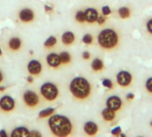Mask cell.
<instances>
[{
  "label": "cell",
  "mask_w": 152,
  "mask_h": 137,
  "mask_svg": "<svg viewBox=\"0 0 152 137\" xmlns=\"http://www.w3.org/2000/svg\"><path fill=\"white\" fill-rule=\"evenodd\" d=\"M48 127L51 133L57 137L69 136L73 130L71 120L67 117L60 114L51 115L48 119Z\"/></svg>",
  "instance_id": "cell-1"
},
{
  "label": "cell",
  "mask_w": 152,
  "mask_h": 137,
  "mask_svg": "<svg viewBox=\"0 0 152 137\" xmlns=\"http://www.w3.org/2000/svg\"><path fill=\"white\" fill-rule=\"evenodd\" d=\"M69 89L72 96L78 100H86L91 94V85L83 77L74 78L70 83Z\"/></svg>",
  "instance_id": "cell-2"
},
{
  "label": "cell",
  "mask_w": 152,
  "mask_h": 137,
  "mask_svg": "<svg viewBox=\"0 0 152 137\" xmlns=\"http://www.w3.org/2000/svg\"><path fill=\"white\" fill-rule=\"evenodd\" d=\"M120 37L118 33L113 29H104L98 36L99 46L105 50H112L118 46Z\"/></svg>",
  "instance_id": "cell-3"
},
{
  "label": "cell",
  "mask_w": 152,
  "mask_h": 137,
  "mask_svg": "<svg viewBox=\"0 0 152 137\" xmlns=\"http://www.w3.org/2000/svg\"><path fill=\"white\" fill-rule=\"evenodd\" d=\"M40 94L45 100L48 102H53L58 97L59 90H58V87L55 84L51 82H47L41 86Z\"/></svg>",
  "instance_id": "cell-4"
},
{
  "label": "cell",
  "mask_w": 152,
  "mask_h": 137,
  "mask_svg": "<svg viewBox=\"0 0 152 137\" xmlns=\"http://www.w3.org/2000/svg\"><path fill=\"white\" fill-rule=\"evenodd\" d=\"M116 82L122 87H128L132 85L133 78L129 71H121L116 74Z\"/></svg>",
  "instance_id": "cell-5"
},
{
  "label": "cell",
  "mask_w": 152,
  "mask_h": 137,
  "mask_svg": "<svg viewBox=\"0 0 152 137\" xmlns=\"http://www.w3.org/2000/svg\"><path fill=\"white\" fill-rule=\"evenodd\" d=\"M23 102L24 103L28 106V107H31V108H34L36 107L39 102V98L38 96V94L33 92V91H26L24 94H23Z\"/></svg>",
  "instance_id": "cell-6"
},
{
  "label": "cell",
  "mask_w": 152,
  "mask_h": 137,
  "mask_svg": "<svg viewBox=\"0 0 152 137\" xmlns=\"http://www.w3.org/2000/svg\"><path fill=\"white\" fill-rule=\"evenodd\" d=\"M15 108V101L9 95H5L0 99V109L3 111L10 112Z\"/></svg>",
  "instance_id": "cell-7"
},
{
  "label": "cell",
  "mask_w": 152,
  "mask_h": 137,
  "mask_svg": "<svg viewBox=\"0 0 152 137\" xmlns=\"http://www.w3.org/2000/svg\"><path fill=\"white\" fill-rule=\"evenodd\" d=\"M106 105H107V108L116 112L121 110V108L123 106V101L120 97H118L116 95H113V96H110L107 98V100L106 102Z\"/></svg>",
  "instance_id": "cell-8"
},
{
  "label": "cell",
  "mask_w": 152,
  "mask_h": 137,
  "mask_svg": "<svg viewBox=\"0 0 152 137\" xmlns=\"http://www.w3.org/2000/svg\"><path fill=\"white\" fill-rule=\"evenodd\" d=\"M27 70L29 73L32 76H38L42 71V65L41 63L37 60H32L28 63Z\"/></svg>",
  "instance_id": "cell-9"
},
{
  "label": "cell",
  "mask_w": 152,
  "mask_h": 137,
  "mask_svg": "<svg viewBox=\"0 0 152 137\" xmlns=\"http://www.w3.org/2000/svg\"><path fill=\"white\" fill-rule=\"evenodd\" d=\"M83 130L85 133L89 136H93L96 135L99 132V126L98 125L93 122V121H88L84 124Z\"/></svg>",
  "instance_id": "cell-10"
},
{
  "label": "cell",
  "mask_w": 152,
  "mask_h": 137,
  "mask_svg": "<svg viewBox=\"0 0 152 137\" xmlns=\"http://www.w3.org/2000/svg\"><path fill=\"white\" fill-rule=\"evenodd\" d=\"M19 18L23 22H31L34 19V13L30 8H24L19 13Z\"/></svg>",
  "instance_id": "cell-11"
},
{
  "label": "cell",
  "mask_w": 152,
  "mask_h": 137,
  "mask_svg": "<svg viewBox=\"0 0 152 137\" xmlns=\"http://www.w3.org/2000/svg\"><path fill=\"white\" fill-rule=\"evenodd\" d=\"M47 62L51 68H58L62 63L60 55L55 53H51L47 56Z\"/></svg>",
  "instance_id": "cell-12"
},
{
  "label": "cell",
  "mask_w": 152,
  "mask_h": 137,
  "mask_svg": "<svg viewBox=\"0 0 152 137\" xmlns=\"http://www.w3.org/2000/svg\"><path fill=\"white\" fill-rule=\"evenodd\" d=\"M85 20L88 23H94L99 17V12L95 8H87L84 12Z\"/></svg>",
  "instance_id": "cell-13"
},
{
  "label": "cell",
  "mask_w": 152,
  "mask_h": 137,
  "mask_svg": "<svg viewBox=\"0 0 152 137\" xmlns=\"http://www.w3.org/2000/svg\"><path fill=\"white\" fill-rule=\"evenodd\" d=\"M12 137H21V136H30V131L25 126H18L12 131Z\"/></svg>",
  "instance_id": "cell-14"
},
{
  "label": "cell",
  "mask_w": 152,
  "mask_h": 137,
  "mask_svg": "<svg viewBox=\"0 0 152 137\" xmlns=\"http://www.w3.org/2000/svg\"><path fill=\"white\" fill-rule=\"evenodd\" d=\"M101 116L103 118V119L107 122H112L115 120V111L108 109V108H106L102 110L101 112Z\"/></svg>",
  "instance_id": "cell-15"
},
{
  "label": "cell",
  "mask_w": 152,
  "mask_h": 137,
  "mask_svg": "<svg viewBox=\"0 0 152 137\" xmlns=\"http://www.w3.org/2000/svg\"><path fill=\"white\" fill-rule=\"evenodd\" d=\"M75 41V36L71 31H66L62 35V43L65 45H70Z\"/></svg>",
  "instance_id": "cell-16"
},
{
  "label": "cell",
  "mask_w": 152,
  "mask_h": 137,
  "mask_svg": "<svg viewBox=\"0 0 152 137\" xmlns=\"http://www.w3.org/2000/svg\"><path fill=\"white\" fill-rule=\"evenodd\" d=\"M8 45L12 51H18L22 47V40L16 37H12L8 42Z\"/></svg>",
  "instance_id": "cell-17"
},
{
  "label": "cell",
  "mask_w": 152,
  "mask_h": 137,
  "mask_svg": "<svg viewBox=\"0 0 152 137\" xmlns=\"http://www.w3.org/2000/svg\"><path fill=\"white\" fill-rule=\"evenodd\" d=\"M104 62L102 60H100L99 58H96L93 60V61L91 62V68L92 71L95 72H99V71H102L104 70Z\"/></svg>",
  "instance_id": "cell-18"
},
{
  "label": "cell",
  "mask_w": 152,
  "mask_h": 137,
  "mask_svg": "<svg viewBox=\"0 0 152 137\" xmlns=\"http://www.w3.org/2000/svg\"><path fill=\"white\" fill-rule=\"evenodd\" d=\"M118 15L121 19H128L131 16V11L126 6H122L118 9Z\"/></svg>",
  "instance_id": "cell-19"
},
{
  "label": "cell",
  "mask_w": 152,
  "mask_h": 137,
  "mask_svg": "<svg viewBox=\"0 0 152 137\" xmlns=\"http://www.w3.org/2000/svg\"><path fill=\"white\" fill-rule=\"evenodd\" d=\"M55 112V109L54 108H47L43 110H41L39 113V118H48L50 117L51 115H53Z\"/></svg>",
  "instance_id": "cell-20"
},
{
  "label": "cell",
  "mask_w": 152,
  "mask_h": 137,
  "mask_svg": "<svg viewBox=\"0 0 152 137\" xmlns=\"http://www.w3.org/2000/svg\"><path fill=\"white\" fill-rule=\"evenodd\" d=\"M60 58H61V62L63 64H67L71 61V54L68 52H62L60 54Z\"/></svg>",
  "instance_id": "cell-21"
},
{
  "label": "cell",
  "mask_w": 152,
  "mask_h": 137,
  "mask_svg": "<svg viewBox=\"0 0 152 137\" xmlns=\"http://www.w3.org/2000/svg\"><path fill=\"white\" fill-rule=\"evenodd\" d=\"M56 42H57V39L55 37H53V36H51V37H49L46 41H45V43H44V45H45V47H47V48H49V47H52V46H54L56 44Z\"/></svg>",
  "instance_id": "cell-22"
},
{
  "label": "cell",
  "mask_w": 152,
  "mask_h": 137,
  "mask_svg": "<svg viewBox=\"0 0 152 137\" xmlns=\"http://www.w3.org/2000/svg\"><path fill=\"white\" fill-rule=\"evenodd\" d=\"M75 20L77 21L78 22L80 23H84L86 22L85 20V14H84V12L83 11H78L75 14Z\"/></svg>",
  "instance_id": "cell-23"
},
{
  "label": "cell",
  "mask_w": 152,
  "mask_h": 137,
  "mask_svg": "<svg viewBox=\"0 0 152 137\" xmlns=\"http://www.w3.org/2000/svg\"><path fill=\"white\" fill-rule=\"evenodd\" d=\"M102 85H103L105 87H107V89H109V90L114 89V84H113V82H112L110 79H104L102 80Z\"/></svg>",
  "instance_id": "cell-24"
},
{
  "label": "cell",
  "mask_w": 152,
  "mask_h": 137,
  "mask_svg": "<svg viewBox=\"0 0 152 137\" xmlns=\"http://www.w3.org/2000/svg\"><path fill=\"white\" fill-rule=\"evenodd\" d=\"M83 42L85 45H91L93 43V37L91 34H86L83 37Z\"/></svg>",
  "instance_id": "cell-25"
},
{
  "label": "cell",
  "mask_w": 152,
  "mask_h": 137,
  "mask_svg": "<svg viewBox=\"0 0 152 137\" xmlns=\"http://www.w3.org/2000/svg\"><path fill=\"white\" fill-rule=\"evenodd\" d=\"M145 88L148 93L152 94V78H149L147 79V81L145 83Z\"/></svg>",
  "instance_id": "cell-26"
},
{
  "label": "cell",
  "mask_w": 152,
  "mask_h": 137,
  "mask_svg": "<svg viewBox=\"0 0 152 137\" xmlns=\"http://www.w3.org/2000/svg\"><path fill=\"white\" fill-rule=\"evenodd\" d=\"M101 11H102V14H103V15H105V16H108V15H110V14H111V13H112V11H111L110 7H109V6H103V7H102V9H101Z\"/></svg>",
  "instance_id": "cell-27"
},
{
  "label": "cell",
  "mask_w": 152,
  "mask_h": 137,
  "mask_svg": "<svg viewBox=\"0 0 152 137\" xmlns=\"http://www.w3.org/2000/svg\"><path fill=\"white\" fill-rule=\"evenodd\" d=\"M121 133H122V128L120 126H116L111 131V134L115 135V136H119L121 134Z\"/></svg>",
  "instance_id": "cell-28"
},
{
  "label": "cell",
  "mask_w": 152,
  "mask_h": 137,
  "mask_svg": "<svg viewBox=\"0 0 152 137\" xmlns=\"http://www.w3.org/2000/svg\"><path fill=\"white\" fill-rule=\"evenodd\" d=\"M146 28H147V31H148L150 35H152V18L149 19V20L147 22V23H146Z\"/></svg>",
  "instance_id": "cell-29"
},
{
  "label": "cell",
  "mask_w": 152,
  "mask_h": 137,
  "mask_svg": "<svg viewBox=\"0 0 152 137\" xmlns=\"http://www.w3.org/2000/svg\"><path fill=\"white\" fill-rule=\"evenodd\" d=\"M106 21H107V19H106V16L105 15H99V17H98V19H97V22L99 24V25H103L105 22H106Z\"/></svg>",
  "instance_id": "cell-30"
},
{
  "label": "cell",
  "mask_w": 152,
  "mask_h": 137,
  "mask_svg": "<svg viewBox=\"0 0 152 137\" xmlns=\"http://www.w3.org/2000/svg\"><path fill=\"white\" fill-rule=\"evenodd\" d=\"M82 56H83V58L84 59V60H89L90 58H91V53H89V52H83V54H82Z\"/></svg>",
  "instance_id": "cell-31"
},
{
  "label": "cell",
  "mask_w": 152,
  "mask_h": 137,
  "mask_svg": "<svg viewBox=\"0 0 152 137\" xmlns=\"http://www.w3.org/2000/svg\"><path fill=\"white\" fill-rule=\"evenodd\" d=\"M30 136H41V133L39 132L32 131V132H30Z\"/></svg>",
  "instance_id": "cell-32"
},
{
  "label": "cell",
  "mask_w": 152,
  "mask_h": 137,
  "mask_svg": "<svg viewBox=\"0 0 152 137\" xmlns=\"http://www.w3.org/2000/svg\"><path fill=\"white\" fill-rule=\"evenodd\" d=\"M126 99H127L128 101H132V100L134 99V94H132V93L128 94H127V96H126Z\"/></svg>",
  "instance_id": "cell-33"
},
{
  "label": "cell",
  "mask_w": 152,
  "mask_h": 137,
  "mask_svg": "<svg viewBox=\"0 0 152 137\" xmlns=\"http://www.w3.org/2000/svg\"><path fill=\"white\" fill-rule=\"evenodd\" d=\"M0 136H5V137H7V133H6V131H5L4 129L0 130Z\"/></svg>",
  "instance_id": "cell-34"
},
{
  "label": "cell",
  "mask_w": 152,
  "mask_h": 137,
  "mask_svg": "<svg viewBox=\"0 0 152 137\" xmlns=\"http://www.w3.org/2000/svg\"><path fill=\"white\" fill-rule=\"evenodd\" d=\"M45 10H46V12H51L52 11V7L48 6V5H46L45 6Z\"/></svg>",
  "instance_id": "cell-35"
},
{
  "label": "cell",
  "mask_w": 152,
  "mask_h": 137,
  "mask_svg": "<svg viewBox=\"0 0 152 137\" xmlns=\"http://www.w3.org/2000/svg\"><path fill=\"white\" fill-rule=\"evenodd\" d=\"M28 79V82H29V83H32V82H33V78H32V77H31V76H30V77H28V79Z\"/></svg>",
  "instance_id": "cell-36"
},
{
  "label": "cell",
  "mask_w": 152,
  "mask_h": 137,
  "mask_svg": "<svg viewBox=\"0 0 152 137\" xmlns=\"http://www.w3.org/2000/svg\"><path fill=\"white\" fill-rule=\"evenodd\" d=\"M3 79H4L3 74H2V72H1V71H0V83H1V82L3 81Z\"/></svg>",
  "instance_id": "cell-37"
},
{
  "label": "cell",
  "mask_w": 152,
  "mask_h": 137,
  "mask_svg": "<svg viewBox=\"0 0 152 137\" xmlns=\"http://www.w3.org/2000/svg\"><path fill=\"white\" fill-rule=\"evenodd\" d=\"M6 90V87H0V92H3Z\"/></svg>",
  "instance_id": "cell-38"
},
{
  "label": "cell",
  "mask_w": 152,
  "mask_h": 137,
  "mask_svg": "<svg viewBox=\"0 0 152 137\" xmlns=\"http://www.w3.org/2000/svg\"><path fill=\"white\" fill-rule=\"evenodd\" d=\"M2 55V49H1V47H0V56Z\"/></svg>",
  "instance_id": "cell-39"
},
{
  "label": "cell",
  "mask_w": 152,
  "mask_h": 137,
  "mask_svg": "<svg viewBox=\"0 0 152 137\" xmlns=\"http://www.w3.org/2000/svg\"><path fill=\"white\" fill-rule=\"evenodd\" d=\"M150 125H151V127H152V120H151V122H150Z\"/></svg>",
  "instance_id": "cell-40"
}]
</instances>
